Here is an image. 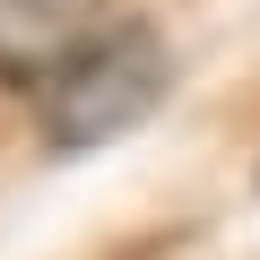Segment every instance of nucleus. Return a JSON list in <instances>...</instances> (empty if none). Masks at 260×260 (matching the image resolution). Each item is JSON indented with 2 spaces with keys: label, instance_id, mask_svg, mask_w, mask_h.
<instances>
[{
  "label": "nucleus",
  "instance_id": "nucleus-1",
  "mask_svg": "<svg viewBox=\"0 0 260 260\" xmlns=\"http://www.w3.org/2000/svg\"><path fill=\"white\" fill-rule=\"evenodd\" d=\"M165 87H174V52H165L156 26H104V35L44 87V139H52L61 156L104 148V139H121V130H139V121L165 104Z\"/></svg>",
  "mask_w": 260,
  "mask_h": 260
},
{
  "label": "nucleus",
  "instance_id": "nucleus-2",
  "mask_svg": "<svg viewBox=\"0 0 260 260\" xmlns=\"http://www.w3.org/2000/svg\"><path fill=\"white\" fill-rule=\"evenodd\" d=\"M104 35V0H0V87H52Z\"/></svg>",
  "mask_w": 260,
  "mask_h": 260
}]
</instances>
